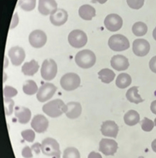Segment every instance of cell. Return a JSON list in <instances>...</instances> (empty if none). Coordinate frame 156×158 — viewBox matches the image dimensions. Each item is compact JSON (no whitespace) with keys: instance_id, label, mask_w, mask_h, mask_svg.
Segmentation results:
<instances>
[{"instance_id":"1","label":"cell","mask_w":156,"mask_h":158,"mask_svg":"<svg viewBox=\"0 0 156 158\" xmlns=\"http://www.w3.org/2000/svg\"><path fill=\"white\" fill-rule=\"evenodd\" d=\"M67 109V105L63 101L57 99L50 101L43 106L42 110L48 116L55 118L63 114Z\"/></svg>"},{"instance_id":"2","label":"cell","mask_w":156,"mask_h":158,"mask_svg":"<svg viewBox=\"0 0 156 158\" xmlns=\"http://www.w3.org/2000/svg\"><path fill=\"white\" fill-rule=\"evenodd\" d=\"M76 64L82 69H89L95 65L96 56L93 52L88 49L80 51L76 56Z\"/></svg>"},{"instance_id":"3","label":"cell","mask_w":156,"mask_h":158,"mask_svg":"<svg viewBox=\"0 0 156 158\" xmlns=\"http://www.w3.org/2000/svg\"><path fill=\"white\" fill-rule=\"evenodd\" d=\"M108 45L114 52H121L127 50L130 47L128 39L121 34H115L110 37Z\"/></svg>"},{"instance_id":"4","label":"cell","mask_w":156,"mask_h":158,"mask_svg":"<svg viewBox=\"0 0 156 158\" xmlns=\"http://www.w3.org/2000/svg\"><path fill=\"white\" fill-rule=\"evenodd\" d=\"M41 150L43 154L49 156L60 158L61 152L60 145L56 140L51 138H47L43 140L41 144Z\"/></svg>"},{"instance_id":"5","label":"cell","mask_w":156,"mask_h":158,"mask_svg":"<svg viewBox=\"0 0 156 158\" xmlns=\"http://www.w3.org/2000/svg\"><path fill=\"white\" fill-rule=\"evenodd\" d=\"M80 77L74 73H67L64 75L60 80L62 87L66 91H73L79 87L80 85Z\"/></svg>"},{"instance_id":"6","label":"cell","mask_w":156,"mask_h":158,"mask_svg":"<svg viewBox=\"0 0 156 158\" xmlns=\"http://www.w3.org/2000/svg\"><path fill=\"white\" fill-rule=\"evenodd\" d=\"M58 68L56 63L52 59L44 61L41 69L42 78L46 80H52L57 75Z\"/></svg>"},{"instance_id":"7","label":"cell","mask_w":156,"mask_h":158,"mask_svg":"<svg viewBox=\"0 0 156 158\" xmlns=\"http://www.w3.org/2000/svg\"><path fill=\"white\" fill-rule=\"evenodd\" d=\"M68 40L70 45L75 48H81L86 45L87 37L82 31L74 30L69 33Z\"/></svg>"},{"instance_id":"8","label":"cell","mask_w":156,"mask_h":158,"mask_svg":"<svg viewBox=\"0 0 156 158\" xmlns=\"http://www.w3.org/2000/svg\"><path fill=\"white\" fill-rule=\"evenodd\" d=\"M57 89V87L52 84L46 83L39 88L37 94V99L41 103L46 102L52 98Z\"/></svg>"},{"instance_id":"9","label":"cell","mask_w":156,"mask_h":158,"mask_svg":"<svg viewBox=\"0 0 156 158\" xmlns=\"http://www.w3.org/2000/svg\"><path fill=\"white\" fill-rule=\"evenodd\" d=\"M118 148V143L113 139H102L100 142L99 150L106 156H113Z\"/></svg>"},{"instance_id":"10","label":"cell","mask_w":156,"mask_h":158,"mask_svg":"<svg viewBox=\"0 0 156 158\" xmlns=\"http://www.w3.org/2000/svg\"><path fill=\"white\" fill-rule=\"evenodd\" d=\"M105 26L111 31H117L121 29L123 24L121 18L116 14H110L106 16L104 21Z\"/></svg>"},{"instance_id":"11","label":"cell","mask_w":156,"mask_h":158,"mask_svg":"<svg viewBox=\"0 0 156 158\" xmlns=\"http://www.w3.org/2000/svg\"><path fill=\"white\" fill-rule=\"evenodd\" d=\"M29 42L35 48H40L45 45L47 40L46 35L43 31L37 30L33 31L29 36Z\"/></svg>"},{"instance_id":"12","label":"cell","mask_w":156,"mask_h":158,"mask_svg":"<svg viewBox=\"0 0 156 158\" xmlns=\"http://www.w3.org/2000/svg\"><path fill=\"white\" fill-rule=\"evenodd\" d=\"M150 48V44L146 40L137 39L133 42V52L137 56H145L149 53Z\"/></svg>"},{"instance_id":"13","label":"cell","mask_w":156,"mask_h":158,"mask_svg":"<svg viewBox=\"0 0 156 158\" xmlns=\"http://www.w3.org/2000/svg\"><path fill=\"white\" fill-rule=\"evenodd\" d=\"M55 0H39V11L43 15H51L58 9Z\"/></svg>"},{"instance_id":"14","label":"cell","mask_w":156,"mask_h":158,"mask_svg":"<svg viewBox=\"0 0 156 158\" xmlns=\"http://www.w3.org/2000/svg\"><path fill=\"white\" fill-rule=\"evenodd\" d=\"M8 54L12 64L14 66H20L25 58L24 50L18 46L11 48Z\"/></svg>"},{"instance_id":"15","label":"cell","mask_w":156,"mask_h":158,"mask_svg":"<svg viewBox=\"0 0 156 158\" xmlns=\"http://www.w3.org/2000/svg\"><path fill=\"white\" fill-rule=\"evenodd\" d=\"M101 131L105 136L116 138L119 131V127L115 122L106 121L101 126Z\"/></svg>"},{"instance_id":"16","label":"cell","mask_w":156,"mask_h":158,"mask_svg":"<svg viewBox=\"0 0 156 158\" xmlns=\"http://www.w3.org/2000/svg\"><path fill=\"white\" fill-rule=\"evenodd\" d=\"M111 65L112 68L118 71L126 70L129 66L128 59L121 55H117L113 56L111 59Z\"/></svg>"},{"instance_id":"17","label":"cell","mask_w":156,"mask_h":158,"mask_svg":"<svg viewBox=\"0 0 156 158\" xmlns=\"http://www.w3.org/2000/svg\"><path fill=\"white\" fill-rule=\"evenodd\" d=\"M31 126L36 132L42 133L45 131L48 127V120L41 114L35 115L31 123Z\"/></svg>"},{"instance_id":"18","label":"cell","mask_w":156,"mask_h":158,"mask_svg":"<svg viewBox=\"0 0 156 158\" xmlns=\"http://www.w3.org/2000/svg\"><path fill=\"white\" fill-rule=\"evenodd\" d=\"M68 14L65 10L59 9L50 16V21L52 24L56 26H61L67 22Z\"/></svg>"},{"instance_id":"19","label":"cell","mask_w":156,"mask_h":158,"mask_svg":"<svg viewBox=\"0 0 156 158\" xmlns=\"http://www.w3.org/2000/svg\"><path fill=\"white\" fill-rule=\"evenodd\" d=\"M67 109L65 114L68 118L76 119L79 117L82 112V106L77 102H70L67 104Z\"/></svg>"},{"instance_id":"20","label":"cell","mask_w":156,"mask_h":158,"mask_svg":"<svg viewBox=\"0 0 156 158\" xmlns=\"http://www.w3.org/2000/svg\"><path fill=\"white\" fill-rule=\"evenodd\" d=\"M15 115L18 121L22 124L28 123L31 118V111L24 107L17 106L15 108Z\"/></svg>"},{"instance_id":"21","label":"cell","mask_w":156,"mask_h":158,"mask_svg":"<svg viewBox=\"0 0 156 158\" xmlns=\"http://www.w3.org/2000/svg\"><path fill=\"white\" fill-rule=\"evenodd\" d=\"M78 12L80 17L86 21H90L96 15L95 9L88 4L81 6Z\"/></svg>"},{"instance_id":"22","label":"cell","mask_w":156,"mask_h":158,"mask_svg":"<svg viewBox=\"0 0 156 158\" xmlns=\"http://www.w3.org/2000/svg\"><path fill=\"white\" fill-rule=\"evenodd\" d=\"M39 68L38 63L33 60L30 62L25 63L22 67V72L25 75L32 76L38 72Z\"/></svg>"},{"instance_id":"23","label":"cell","mask_w":156,"mask_h":158,"mask_svg":"<svg viewBox=\"0 0 156 158\" xmlns=\"http://www.w3.org/2000/svg\"><path fill=\"white\" fill-rule=\"evenodd\" d=\"M138 86H133L129 88L126 94V97L130 103L138 104L142 103L144 100L142 99L141 96L138 94Z\"/></svg>"},{"instance_id":"24","label":"cell","mask_w":156,"mask_h":158,"mask_svg":"<svg viewBox=\"0 0 156 158\" xmlns=\"http://www.w3.org/2000/svg\"><path fill=\"white\" fill-rule=\"evenodd\" d=\"M140 114L135 110H129L126 113L124 116V122L129 126L135 125L140 122Z\"/></svg>"},{"instance_id":"25","label":"cell","mask_w":156,"mask_h":158,"mask_svg":"<svg viewBox=\"0 0 156 158\" xmlns=\"http://www.w3.org/2000/svg\"><path fill=\"white\" fill-rule=\"evenodd\" d=\"M131 77L127 73H121L118 75L116 80L117 87L121 89H124L129 86L132 83Z\"/></svg>"},{"instance_id":"26","label":"cell","mask_w":156,"mask_h":158,"mask_svg":"<svg viewBox=\"0 0 156 158\" xmlns=\"http://www.w3.org/2000/svg\"><path fill=\"white\" fill-rule=\"evenodd\" d=\"M98 74L99 78L101 79L102 82L106 84L110 83L114 80L116 76L113 70L108 69H103L98 72Z\"/></svg>"},{"instance_id":"27","label":"cell","mask_w":156,"mask_h":158,"mask_svg":"<svg viewBox=\"0 0 156 158\" xmlns=\"http://www.w3.org/2000/svg\"><path fill=\"white\" fill-rule=\"evenodd\" d=\"M133 33L137 37L144 36L147 33L148 27L142 22H137L133 25L132 28Z\"/></svg>"},{"instance_id":"28","label":"cell","mask_w":156,"mask_h":158,"mask_svg":"<svg viewBox=\"0 0 156 158\" xmlns=\"http://www.w3.org/2000/svg\"><path fill=\"white\" fill-rule=\"evenodd\" d=\"M38 86L33 80H27L25 82L23 86L24 92L28 95H33L38 91Z\"/></svg>"},{"instance_id":"29","label":"cell","mask_w":156,"mask_h":158,"mask_svg":"<svg viewBox=\"0 0 156 158\" xmlns=\"http://www.w3.org/2000/svg\"><path fill=\"white\" fill-rule=\"evenodd\" d=\"M36 0H20L18 5L25 11H31L36 6Z\"/></svg>"},{"instance_id":"30","label":"cell","mask_w":156,"mask_h":158,"mask_svg":"<svg viewBox=\"0 0 156 158\" xmlns=\"http://www.w3.org/2000/svg\"><path fill=\"white\" fill-rule=\"evenodd\" d=\"M63 158H80V153L76 148L69 147L64 151Z\"/></svg>"},{"instance_id":"31","label":"cell","mask_w":156,"mask_h":158,"mask_svg":"<svg viewBox=\"0 0 156 158\" xmlns=\"http://www.w3.org/2000/svg\"><path fill=\"white\" fill-rule=\"evenodd\" d=\"M142 129L145 131L149 132L153 130L155 124L152 120L149 119L147 117H145L141 122Z\"/></svg>"},{"instance_id":"32","label":"cell","mask_w":156,"mask_h":158,"mask_svg":"<svg viewBox=\"0 0 156 158\" xmlns=\"http://www.w3.org/2000/svg\"><path fill=\"white\" fill-rule=\"evenodd\" d=\"M4 109L6 115H10L13 112V108L14 105V102L9 98H4Z\"/></svg>"},{"instance_id":"33","label":"cell","mask_w":156,"mask_h":158,"mask_svg":"<svg viewBox=\"0 0 156 158\" xmlns=\"http://www.w3.org/2000/svg\"><path fill=\"white\" fill-rule=\"evenodd\" d=\"M128 5L133 9L138 10L143 6L144 0H127Z\"/></svg>"},{"instance_id":"34","label":"cell","mask_w":156,"mask_h":158,"mask_svg":"<svg viewBox=\"0 0 156 158\" xmlns=\"http://www.w3.org/2000/svg\"><path fill=\"white\" fill-rule=\"evenodd\" d=\"M22 135L25 140L28 142H32L35 137V132L32 130H26L22 132Z\"/></svg>"},{"instance_id":"35","label":"cell","mask_w":156,"mask_h":158,"mask_svg":"<svg viewBox=\"0 0 156 158\" xmlns=\"http://www.w3.org/2000/svg\"><path fill=\"white\" fill-rule=\"evenodd\" d=\"M18 94L17 91L11 86H6L3 89V94L6 98H11L14 97Z\"/></svg>"},{"instance_id":"36","label":"cell","mask_w":156,"mask_h":158,"mask_svg":"<svg viewBox=\"0 0 156 158\" xmlns=\"http://www.w3.org/2000/svg\"><path fill=\"white\" fill-rule=\"evenodd\" d=\"M22 155L25 158H31L33 157L31 150L28 146H26L23 149L22 151Z\"/></svg>"},{"instance_id":"37","label":"cell","mask_w":156,"mask_h":158,"mask_svg":"<svg viewBox=\"0 0 156 158\" xmlns=\"http://www.w3.org/2000/svg\"><path fill=\"white\" fill-rule=\"evenodd\" d=\"M149 66L151 71L156 73V56H153L149 63Z\"/></svg>"},{"instance_id":"38","label":"cell","mask_w":156,"mask_h":158,"mask_svg":"<svg viewBox=\"0 0 156 158\" xmlns=\"http://www.w3.org/2000/svg\"><path fill=\"white\" fill-rule=\"evenodd\" d=\"M18 16L17 14L16 13L14 15L13 18H12L11 25H10V29H13V28H15L17 25L18 24Z\"/></svg>"},{"instance_id":"39","label":"cell","mask_w":156,"mask_h":158,"mask_svg":"<svg viewBox=\"0 0 156 158\" xmlns=\"http://www.w3.org/2000/svg\"><path fill=\"white\" fill-rule=\"evenodd\" d=\"M40 148H41V145L38 143L34 144L31 147V149L33 150L37 154H39L40 152Z\"/></svg>"},{"instance_id":"40","label":"cell","mask_w":156,"mask_h":158,"mask_svg":"<svg viewBox=\"0 0 156 158\" xmlns=\"http://www.w3.org/2000/svg\"><path fill=\"white\" fill-rule=\"evenodd\" d=\"M88 158H102V157L100 153L92 152L89 154Z\"/></svg>"},{"instance_id":"41","label":"cell","mask_w":156,"mask_h":158,"mask_svg":"<svg viewBox=\"0 0 156 158\" xmlns=\"http://www.w3.org/2000/svg\"><path fill=\"white\" fill-rule=\"evenodd\" d=\"M150 109L152 113L156 114V100L154 101L151 103Z\"/></svg>"},{"instance_id":"42","label":"cell","mask_w":156,"mask_h":158,"mask_svg":"<svg viewBox=\"0 0 156 158\" xmlns=\"http://www.w3.org/2000/svg\"><path fill=\"white\" fill-rule=\"evenodd\" d=\"M151 148L154 152H156V139L152 142L151 143Z\"/></svg>"},{"instance_id":"43","label":"cell","mask_w":156,"mask_h":158,"mask_svg":"<svg viewBox=\"0 0 156 158\" xmlns=\"http://www.w3.org/2000/svg\"><path fill=\"white\" fill-rule=\"evenodd\" d=\"M93 1L97 2L100 4H104L107 1V0H92Z\"/></svg>"},{"instance_id":"44","label":"cell","mask_w":156,"mask_h":158,"mask_svg":"<svg viewBox=\"0 0 156 158\" xmlns=\"http://www.w3.org/2000/svg\"><path fill=\"white\" fill-rule=\"evenodd\" d=\"M153 37L155 40H156V27L153 31Z\"/></svg>"},{"instance_id":"45","label":"cell","mask_w":156,"mask_h":158,"mask_svg":"<svg viewBox=\"0 0 156 158\" xmlns=\"http://www.w3.org/2000/svg\"><path fill=\"white\" fill-rule=\"evenodd\" d=\"M154 123H155V125L156 126V118L154 120Z\"/></svg>"}]
</instances>
